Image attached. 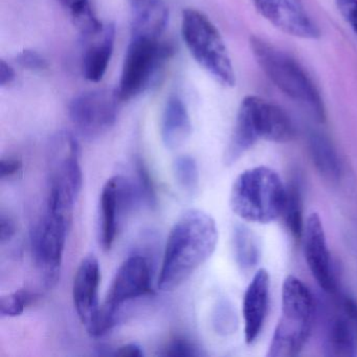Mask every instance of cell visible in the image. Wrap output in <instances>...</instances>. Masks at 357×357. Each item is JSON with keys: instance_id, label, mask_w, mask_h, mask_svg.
<instances>
[{"instance_id": "5bb4252c", "label": "cell", "mask_w": 357, "mask_h": 357, "mask_svg": "<svg viewBox=\"0 0 357 357\" xmlns=\"http://www.w3.org/2000/svg\"><path fill=\"white\" fill-rule=\"evenodd\" d=\"M305 258L317 283L326 292L335 291L336 281L332 269L331 256L321 217L312 213L307 217L303 231Z\"/></svg>"}, {"instance_id": "9c48e42d", "label": "cell", "mask_w": 357, "mask_h": 357, "mask_svg": "<svg viewBox=\"0 0 357 357\" xmlns=\"http://www.w3.org/2000/svg\"><path fill=\"white\" fill-rule=\"evenodd\" d=\"M172 45L160 39L131 37L123 64L120 83L116 89L123 102L143 93L160 66L172 57Z\"/></svg>"}, {"instance_id": "8992f818", "label": "cell", "mask_w": 357, "mask_h": 357, "mask_svg": "<svg viewBox=\"0 0 357 357\" xmlns=\"http://www.w3.org/2000/svg\"><path fill=\"white\" fill-rule=\"evenodd\" d=\"M181 35L192 57L204 70L222 86H235V70L227 45L208 16L198 10H185Z\"/></svg>"}, {"instance_id": "603a6c76", "label": "cell", "mask_w": 357, "mask_h": 357, "mask_svg": "<svg viewBox=\"0 0 357 357\" xmlns=\"http://www.w3.org/2000/svg\"><path fill=\"white\" fill-rule=\"evenodd\" d=\"M60 5L70 12L75 26L84 39L103 30L104 26L96 15L91 0H58Z\"/></svg>"}, {"instance_id": "4dcf8cb0", "label": "cell", "mask_w": 357, "mask_h": 357, "mask_svg": "<svg viewBox=\"0 0 357 357\" xmlns=\"http://www.w3.org/2000/svg\"><path fill=\"white\" fill-rule=\"evenodd\" d=\"M340 15L357 36V0H335Z\"/></svg>"}, {"instance_id": "5b68a950", "label": "cell", "mask_w": 357, "mask_h": 357, "mask_svg": "<svg viewBox=\"0 0 357 357\" xmlns=\"http://www.w3.org/2000/svg\"><path fill=\"white\" fill-rule=\"evenodd\" d=\"M314 300L309 288L294 275L282 287V312L269 344L268 357H292L306 344L314 319Z\"/></svg>"}, {"instance_id": "4fadbf2b", "label": "cell", "mask_w": 357, "mask_h": 357, "mask_svg": "<svg viewBox=\"0 0 357 357\" xmlns=\"http://www.w3.org/2000/svg\"><path fill=\"white\" fill-rule=\"evenodd\" d=\"M252 3L262 17L285 34L302 39L321 37V30L303 0H252Z\"/></svg>"}, {"instance_id": "e575fe53", "label": "cell", "mask_w": 357, "mask_h": 357, "mask_svg": "<svg viewBox=\"0 0 357 357\" xmlns=\"http://www.w3.org/2000/svg\"><path fill=\"white\" fill-rule=\"evenodd\" d=\"M112 355L123 357H142L144 356V351L139 344H133L132 342V344H124V346L119 347Z\"/></svg>"}, {"instance_id": "8fae6325", "label": "cell", "mask_w": 357, "mask_h": 357, "mask_svg": "<svg viewBox=\"0 0 357 357\" xmlns=\"http://www.w3.org/2000/svg\"><path fill=\"white\" fill-rule=\"evenodd\" d=\"M122 102L116 89L86 91L73 100L70 118L82 137L98 139L116 124Z\"/></svg>"}, {"instance_id": "7c38bea8", "label": "cell", "mask_w": 357, "mask_h": 357, "mask_svg": "<svg viewBox=\"0 0 357 357\" xmlns=\"http://www.w3.org/2000/svg\"><path fill=\"white\" fill-rule=\"evenodd\" d=\"M139 200L137 189L126 177L116 175L106 181L99 202V240L104 250L112 248L127 215Z\"/></svg>"}, {"instance_id": "3957f363", "label": "cell", "mask_w": 357, "mask_h": 357, "mask_svg": "<svg viewBox=\"0 0 357 357\" xmlns=\"http://www.w3.org/2000/svg\"><path fill=\"white\" fill-rule=\"evenodd\" d=\"M287 188L281 177L268 167L260 166L242 172L234 181L229 206L248 222L271 223L283 216Z\"/></svg>"}, {"instance_id": "44dd1931", "label": "cell", "mask_w": 357, "mask_h": 357, "mask_svg": "<svg viewBox=\"0 0 357 357\" xmlns=\"http://www.w3.org/2000/svg\"><path fill=\"white\" fill-rule=\"evenodd\" d=\"M233 250L236 262L242 271H250L260 262L262 244L254 231L244 225H237L233 231Z\"/></svg>"}, {"instance_id": "ba28073f", "label": "cell", "mask_w": 357, "mask_h": 357, "mask_svg": "<svg viewBox=\"0 0 357 357\" xmlns=\"http://www.w3.org/2000/svg\"><path fill=\"white\" fill-rule=\"evenodd\" d=\"M151 282V267L145 257L135 255L126 259L116 271L95 321L87 328L89 334L97 337L108 333L118 323L125 304L153 294Z\"/></svg>"}, {"instance_id": "6da1fadb", "label": "cell", "mask_w": 357, "mask_h": 357, "mask_svg": "<svg viewBox=\"0 0 357 357\" xmlns=\"http://www.w3.org/2000/svg\"><path fill=\"white\" fill-rule=\"evenodd\" d=\"M216 221L202 210H189L174 223L165 248L158 288L171 291L187 281L214 254Z\"/></svg>"}, {"instance_id": "d4e9b609", "label": "cell", "mask_w": 357, "mask_h": 357, "mask_svg": "<svg viewBox=\"0 0 357 357\" xmlns=\"http://www.w3.org/2000/svg\"><path fill=\"white\" fill-rule=\"evenodd\" d=\"M173 173L177 183L187 193L194 194L199 185V170L195 158L190 155L178 156L173 162Z\"/></svg>"}, {"instance_id": "d590c367", "label": "cell", "mask_w": 357, "mask_h": 357, "mask_svg": "<svg viewBox=\"0 0 357 357\" xmlns=\"http://www.w3.org/2000/svg\"><path fill=\"white\" fill-rule=\"evenodd\" d=\"M14 80H15V70L5 60H1L0 61V86H8L12 84Z\"/></svg>"}, {"instance_id": "d6a6232c", "label": "cell", "mask_w": 357, "mask_h": 357, "mask_svg": "<svg viewBox=\"0 0 357 357\" xmlns=\"http://www.w3.org/2000/svg\"><path fill=\"white\" fill-rule=\"evenodd\" d=\"M16 225L13 219L7 215L1 214L0 217V241L5 244L15 236Z\"/></svg>"}, {"instance_id": "2e32d148", "label": "cell", "mask_w": 357, "mask_h": 357, "mask_svg": "<svg viewBox=\"0 0 357 357\" xmlns=\"http://www.w3.org/2000/svg\"><path fill=\"white\" fill-rule=\"evenodd\" d=\"M271 277L266 269L261 268L255 273L246 288L242 305L244 319V338L246 344L258 340L268 310Z\"/></svg>"}, {"instance_id": "277c9868", "label": "cell", "mask_w": 357, "mask_h": 357, "mask_svg": "<svg viewBox=\"0 0 357 357\" xmlns=\"http://www.w3.org/2000/svg\"><path fill=\"white\" fill-rule=\"evenodd\" d=\"M250 45L257 63L269 80L286 96L305 106L315 120L325 122L326 108L321 93L301 64L260 37H250Z\"/></svg>"}, {"instance_id": "1f68e13d", "label": "cell", "mask_w": 357, "mask_h": 357, "mask_svg": "<svg viewBox=\"0 0 357 357\" xmlns=\"http://www.w3.org/2000/svg\"><path fill=\"white\" fill-rule=\"evenodd\" d=\"M22 162L16 158H3L0 160V178H11L22 171Z\"/></svg>"}, {"instance_id": "f1b7e54d", "label": "cell", "mask_w": 357, "mask_h": 357, "mask_svg": "<svg viewBox=\"0 0 357 357\" xmlns=\"http://www.w3.org/2000/svg\"><path fill=\"white\" fill-rule=\"evenodd\" d=\"M160 355L172 357H196L202 356L204 353L195 342L185 337H175L162 349Z\"/></svg>"}, {"instance_id": "ffe728a7", "label": "cell", "mask_w": 357, "mask_h": 357, "mask_svg": "<svg viewBox=\"0 0 357 357\" xmlns=\"http://www.w3.org/2000/svg\"><path fill=\"white\" fill-rule=\"evenodd\" d=\"M311 160L319 174L329 181H337L342 174L340 156L326 135L313 132L309 137Z\"/></svg>"}, {"instance_id": "8d00e7d4", "label": "cell", "mask_w": 357, "mask_h": 357, "mask_svg": "<svg viewBox=\"0 0 357 357\" xmlns=\"http://www.w3.org/2000/svg\"><path fill=\"white\" fill-rule=\"evenodd\" d=\"M129 1H130L131 5H132L133 9H135V8L139 7V6L146 3L147 0H129Z\"/></svg>"}, {"instance_id": "ac0fdd59", "label": "cell", "mask_w": 357, "mask_h": 357, "mask_svg": "<svg viewBox=\"0 0 357 357\" xmlns=\"http://www.w3.org/2000/svg\"><path fill=\"white\" fill-rule=\"evenodd\" d=\"M192 133L189 112L183 100L177 96L169 98L162 112L160 135L168 149L181 147Z\"/></svg>"}, {"instance_id": "e0dca14e", "label": "cell", "mask_w": 357, "mask_h": 357, "mask_svg": "<svg viewBox=\"0 0 357 357\" xmlns=\"http://www.w3.org/2000/svg\"><path fill=\"white\" fill-rule=\"evenodd\" d=\"M84 40L91 43L82 58L83 76L91 82H100L107 72L114 54L116 29L112 24H107L101 32Z\"/></svg>"}, {"instance_id": "836d02e7", "label": "cell", "mask_w": 357, "mask_h": 357, "mask_svg": "<svg viewBox=\"0 0 357 357\" xmlns=\"http://www.w3.org/2000/svg\"><path fill=\"white\" fill-rule=\"evenodd\" d=\"M342 308L348 317L349 323L352 326L357 336V303L352 298L346 296L342 301Z\"/></svg>"}, {"instance_id": "7a4b0ae2", "label": "cell", "mask_w": 357, "mask_h": 357, "mask_svg": "<svg viewBox=\"0 0 357 357\" xmlns=\"http://www.w3.org/2000/svg\"><path fill=\"white\" fill-rule=\"evenodd\" d=\"M296 129L290 116L275 104L256 96L242 100L235 128L225 153V164L231 166L260 139L288 143Z\"/></svg>"}, {"instance_id": "52a82bcc", "label": "cell", "mask_w": 357, "mask_h": 357, "mask_svg": "<svg viewBox=\"0 0 357 357\" xmlns=\"http://www.w3.org/2000/svg\"><path fill=\"white\" fill-rule=\"evenodd\" d=\"M80 146L70 132L58 133L50 152L49 195L47 208L73 215L75 202L82 189Z\"/></svg>"}, {"instance_id": "f546056e", "label": "cell", "mask_w": 357, "mask_h": 357, "mask_svg": "<svg viewBox=\"0 0 357 357\" xmlns=\"http://www.w3.org/2000/svg\"><path fill=\"white\" fill-rule=\"evenodd\" d=\"M16 61L22 68L29 70H43L47 68V60L32 50H24L18 54Z\"/></svg>"}, {"instance_id": "7402d4cb", "label": "cell", "mask_w": 357, "mask_h": 357, "mask_svg": "<svg viewBox=\"0 0 357 357\" xmlns=\"http://www.w3.org/2000/svg\"><path fill=\"white\" fill-rule=\"evenodd\" d=\"M326 350L327 354L331 356L356 355V333L349 321L337 319L332 323L326 340Z\"/></svg>"}, {"instance_id": "cb8c5ba5", "label": "cell", "mask_w": 357, "mask_h": 357, "mask_svg": "<svg viewBox=\"0 0 357 357\" xmlns=\"http://www.w3.org/2000/svg\"><path fill=\"white\" fill-rule=\"evenodd\" d=\"M288 231L294 239H302L305 221L303 220L302 199L300 191L296 185L287 188V199L283 216Z\"/></svg>"}, {"instance_id": "83f0119b", "label": "cell", "mask_w": 357, "mask_h": 357, "mask_svg": "<svg viewBox=\"0 0 357 357\" xmlns=\"http://www.w3.org/2000/svg\"><path fill=\"white\" fill-rule=\"evenodd\" d=\"M135 171L137 176V193L139 199L150 208L158 206V196H156L155 187L147 166L142 158L135 160Z\"/></svg>"}, {"instance_id": "484cf974", "label": "cell", "mask_w": 357, "mask_h": 357, "mask_svg": "<svg viewBox=\"0 0 357 357\" xmlns=\"http://www.w3.org/2000/svg\"><path fill=\"white\" fill-rule=\"evenodd\" d=\"M212 324L219 335H231L237 330V312L231 302L227 300L217 302L212 313Z\"/></svg>"}, {"instance_id": "30bf717a", "label": "cell", "mask_w": 357, "mask_h": 357, "mask_svg": "<svg viewBox=\"0 0 357 357\" xmlns=\"http://www.w3.org/2000/svg\"><path fill=\"white\" fill-rule=\"evenodd\" d=\"M70 222V215L47 208L33 229V257L47 288L53 287L59 280Z\"/></svg>"}, {"instance_id": "4316f807", "label": "cell", "mask_w": 357, "mask_h": 357, "mask_svg": "<svg viewBox=\"0 0 357 357\" xmlns=\"http://www.w3.org/2000/svg\"><path fill=\"white\" fill-rule=\"evenodd\" d=\"M37 294L28 289H20L0 298V314L3 317H20L24 309L36 300Z\"/></svg>"}, {"instance_id": "9a60e30c", "label": "cell", "mask_w": 357, "mask_h": 357, "mask_svg": "<svg viewBox=\"0 0 357 357\" xmlns=\"http://www.w3.org/2000/svg\"><path fill=\"white\" fill-rule=\"evenodd\" d=\"M101 271L98 259L89 255L81 261L75 275L73 300L83 325L89 328L100 310L99 287Z\"/></svg>"}, {"instance_id": "d6986e66", "label": "cell", "mask_w": 357, "mask_h": 357, "mask_svg": "<svg viewBox=\"0 0 357 357\" xmlns=\"http://www.w3.org/2000/svg\"><path fill=\"white\" fill-rule=\"evenodd\" d=\"M131 37L158 40L169 22V9L162 0H147L135 9Z\"/></svg>"}]
</instances>
